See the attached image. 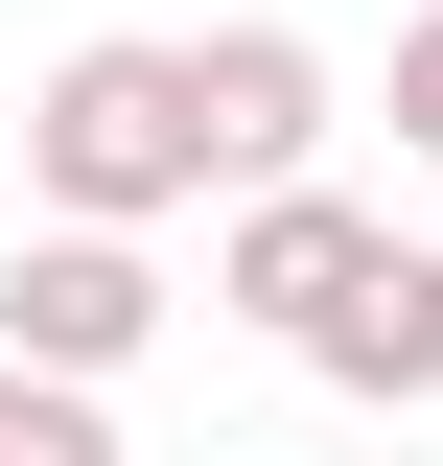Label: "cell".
Masks as SVG:
<instances>
[{"instance_id": "obj_1", "label": "cell", "mask_w": 443, "mask_h": 466, "mask_svg": "<svg viewBox=\"0 0 443 466\" xmlns=\"http://www.w3.org/2000/svg\"><path fill=\"white\" fill-rule=\"evenodd\" d=\"M24 187H47V233H164L187 187H211V116H187V47H140V24L47 47V94H24Z\"/></svg>"}, {"instance_id": "obj_2", "label": "cell", "mask_w": 443, "mask_h": 466, "mask_svg": "<svg viewBox=\"0 0 443 466\" xmlns=\"http://www.w3.org/2000/svg\"><path fill=\"white\" fill-rule=\"evenodd\" d=\"M140 350H164V257H140V233H24V257H0V373L117 397Z\"/></svg>"}, {"instance_id": "obj_6", "label": "cell", "mask_w": 443, "mask_h": 466, "mask_svg": "<svg viewBox=\"0 0 443 466\" xmlns=\"http://www.w3.org/2000/svg\"><path fill=\"white\" fill-rule=\"evenodd\" d=\"M0 466H140V443H117V397H70V373H0Z\"/></svg>"}, {"instance_id": "obj_7", "label": "cell", "mask_w": 443, "mask_h": 466, "mask_svg": "<svg viewBox=\"0 0 443 466\" xmlns=\"http://www.w3.org/2000/svg\"><path fill=\"white\" fill-rule=\"evenodd\" d=\"M397 140H420V164H443V0H420V24H397Z\"/></svg>"}, {"instance_id": "obj_4", "label": "cell", "mask_w": 443, "mask_h": 466, "mask_svg": "<svg viewBox=\"0 0 443 466\" xmlns=\"http://www.w3.org/2000/svg\"><path fill=\"white\" fill-rule=\"evenodd\" d=\"M187 116H211L233 210H257V187H327V47H304V24H211V47H187Z\"/></svg>"}, {"instance_id": "obj_5", "label": "cell", "mask_w": 443, "mask_h": 466, "mask_svg": "<svg viewBox=\"0 0 443 466\" xmlns=\"http://www.w3.org/2000/svg\"><path fill=\"white\" fill-rule=\"evenodd\" d=\"M304 373H327L350 420H443V233H397V257L350 280V327L304 350Z\"/></svg>"}, {"instance_id": "obj_3", "label": "cell", "mask_w": 443, "mask_h": 466, "mask_svg": "<svg viewBox=\"0 0 443 466\" xmlns=\"http://www.w3.org/2000/svg\"><path fill=\"white\" fill-rule=\"evenodd\" d=\"M374 257H397V210H374V187H257V210L211 233V303H233V327H280V350H327Z\"/></svg>"}]
</instances>
